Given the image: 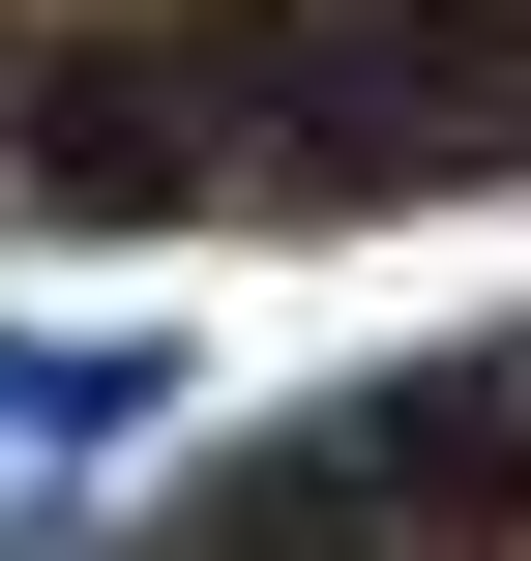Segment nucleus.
I'll use <instances>...</instances> for the list:
<instances>
[{
	"label": "nucleus",
	"instance_id": "7ed1b4c3",
	"mask_svg": "<svg viewBox=\"0 0 531 561\" xmlns=\"http://www.w3.org/2000/svg\"><path fill=\"white\" fill-rule=\"evenodd\" d=\"M148 325H0V444H148Z\"/></svg>",
	"mask_w": 531,
	"mask_h": 561
},
{
	"label": "nucleus",
	"instance_id": "f257e3e1",
	"mask_svg": "<svg viewBox=\"0 0 531 561\" xmlns=\"http://www.w3.org/2000/svg\"><path fill=\"white\" fill-rule=\"evenodd\" d=\"M236 473H296L325 533H384V561H503V533H531V385H503V355H443V385H325V414L236 444Z\"/></svg>",
	"mask_w": 531,
	"mask_h": 561
},
{
	"label": "nucleus",
	"instance_id": "f03ea898",
	"mask_svg": "<svg viewBox=\"0 0 531 561\" xmlns=\"http://www.w3.org/2000/svg\"><path fill=\"white\" fill-rule=\"evenodd\" d=\"M0 207H59V237L207 207V89H177V30H30V89H0Z\"/></svg>",
	"mask_w": 531,
	"mask_h": 561
},
{
	"label": "nucleus",
	"instance_id": "20e7f679",
	"mask_svg": "<svg viewBox=\"0 0 531 561\" xmlns=\"http://www.w3.org/2000/svg\"><path fill=\"white\" fill-rule=\"evenodd\" d=\"M503 385H531V355H503Z\"/></svg>",
	"mask_w": 531,
	"mask_h": 561
}]
</instances>
